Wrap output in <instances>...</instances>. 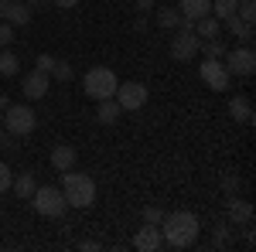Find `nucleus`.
<instances>
[{
	"mask_svg": "<svg viewBox=\"0 0 256 252\" xmlns=\"http://www.w3.org/2000/svg\"><path fill=\"white\" fill-rule=\"evenodd\" d=\"M198 232H202V222H198L195 212H168L164 222H160V235H164V246L171 249H192L198 242Z\"/></svg>",
	"mask_w": 256,
	"mask_h": 252,
	"instance_id": "f257e3e1",
	"label": "nucleus"
},
{
	"mask_svg": "<svg viewBox=\"0 0 256 252\" xmlns=\"http://www.w3.org/2000/svg\"><path fill=\"white\" fill-rule=\"evenodd\" d=\"M62 194L72 208H89L96 201V181L89 174H79L76 167L72 171H62Z\"/></svg>",
	"mask_w": 256,
	"mask_h": 252,
	"instance_id": "f03ea898",
	"label": "nucleus"
},
{
	"mask_svg": "<svg viewBox=\"0 0 256 252\" xmlns=\"http://www.w3.org/2000/svg\"><path fill=\"white\" fill-rule=\"evenodd\" d=\"M116 85L120 78L113 75V68H102V65H96V68H89L86 72V78H82V92L89 99H113L116 96Z\"/></svg>",
	"mask_w": 256,
	"mask_h": 252,
	"instance_id": "7ed1b4c3",
	"label": "nucleus"
},
{
	"mask_svg": "<svg viewBox=\"0 0 256 252\" xmlns=\"http://www.w3.org/2000/svg\"><path fill=\"white\" fill-rule=\"evenodd\" d=\"M28 201L34 205V212H38L41 218H62V215L68 212V201H65L62 188H52V184L34 188V194H31Z\"/></svg>",
	"mask_w": 256,
	"mask_h": 252,
	"instance_id": "20e7f679",
	"label": "nucleus"
},
{
	"mask_svg": "<svg viewBox=\"0 0 256 252\" xmlns=\"http://www.w3.org/2000/svg\"><path fill=\"white\" fill-rule=\"evenodd\" d=\"M34 126H38V116H34L31 106H18V102H10V106L4 109V130H10L14 136L34 133Z\"/></svg>",
	"mask_w": 256,
	"mask_h": 252,
	"instance_id": "39448f33",
	"label": "nucleus"
},
{
	"mask_svg": "<svg viewBox=\"0 0 256 252\" xmlns=\"http://www.w3.org/2000/svg\"><path fill=\"white\" fill-rule=\"evenodd\" d=\"M222 65H226V72L236 78H250L256 72V55L250 44H239V48H229L226 55H222Z\"/></svg>",
	"mask_w": 256,
	"mask_h": 252,
	"instance_id": "423d86ee",
	"label": "nucleus"
},
{
	"mask_svg": "<svg viewBox=\"0 0 256 252\" xmlns=\"http://www.w3.org/2000/svg\"><path fill=\"white\" fill-rule=\"evenodd\" d=\"M113 99L120 102L123 113H137V109L147 106V85H144V82H120Z\"/></svg>",
	"mask_w": 256,
	"mask_h": 252,
	"instance_id": "0eeeda50",
	"label": "nucleus"
},
{
	"mask_svg": "<svg viewBox=\"0 0 256 252\" xmlns=\"http://www.w3.org/2000/svg\"><path fill=\"white\" fill-rule=\"evenodd\" d=\"M198 75H202V82H205L212 92H226V89L232 85V75L226 72L222 58H205L202 65H198Z\"/></svg>",
	"mask_w": 256,
	"mask_h": 252,
	"instance_id": "6e6552de",
	"label": "nucleus"
},
{
	"mask_svg": "<svg viewBox=\"0 0 256 252\" xmlns=\"http://www.w3.org/2000/svg\"><path fill=\"white\" fill-rule=\"evenodd\" d=\"M31 7L24 3V0H0V20H7V24H14V27H28L31 24Z\"/></svg>",
	"mask_w": 256,
	"mask_h": 252,
	"instance_id": "1a4fd4ad",
	"label": "nucleus"
},
{
	"mask_svg": "<svg viewBox=\"0 0 256 252\" xmlns=\"http://www.w3.org/2000/svg\"><path fill=\"white\" fill-rule=\"evenodd\" d=\"M195 55H198L195 31H174V38H171V58L174 61H192Z\"/></svg>",
	"mask_w": 256,
	"mask_h": 252,
	"instance_id": "9d476101",
	"label": "nucleus"
},
{
	"mask_svg": "<svg viewBox=\"0 0 256 252\" xmlns=\"http://www.w3.org/2000/svg\"><path fill=\"white\" fill-rule=\"evenodd\" d=\"M48 89H52V75H48V72H38V68H34V72H28V75L20 78V92L28 99H44Z\"/></svg>",
	"mask_w": 256,
	"mask_h": 252,
	"instance_id": "9b49d317",
	"label": "nucleus"
},
{
	"mask_svg": "<svg viewBox=\"0 0 256 252\" xmlns=\"http://www.w3.org/2000/svg\"><path fill=\"white\" fill-rule=\"evenodd\" d=\"M160 246H164L160 225H147V222H144V229H137V235H134V249H140V252H158Z\"/></svg>",
	"mask_w": 256,
	"mask_h": 252,
	"instance_id": "f8f14e48",
	"label": "nucleus"
},
{
	"mask_svg": "<svg viewBox=\"0 0 256 252\" xmlns=\"http://www.w3.org/2000/svg\"><path fill=\"white\" fill-rule=\"evenodd\" d=\"M76 160H79V150H76L72 143H58V147L52 150V167H55V171H72Z\"/></svg>",
	"mask_w": 256,
	"mask_h": 252,
	"instance_id": "ddd939ff",
	"label": "nucleus"
},
{
	"mask_svg": "<svg viewBox=\"0 0 256 252\" xmlns=\"http://www.w3.org/2000/svg\"><path fill=\"white\" fill-rule=\"evenodd\" d=\"M229 218L242 225V229H253V208H250V201H239L236 194H229Z\"/></svg>",
	"mask_w": 256,
	"mask_h": 252,
	"instance_id": "4468645a",
	"label": "nucleus"
},
{
	"mask_svg": "<svg viewBox=\"0 0 256 252\" xmlns=\"http://www.w3.org/2000/svg\"><path fill=\"white\" fill-rule=\"evenodd\" d=\"M222 27H226V31L232 34V38H239L242 44H250V41H253V24H250V20H242L239 14L226 17V20H222Z\"/></svg>",
	"mask_w": 256,
	"mask_h": 252,
	"instance_id": "2eb2a0df",
	"label": "nucleus"
},
{
	"mask_svg": "<svg viewBox=\"0 0 256 252\" xmlns=\"http://www.w3.org/2000/svg\"><path fill=\"white\" fill-rule=\"evenodd\" d=\"M229 116L236 119V123H253L256 113H253V102L246 96H232L229 99Z\"/></svg>",
	"mask_w": 256,
	"mask_h": 252,
	"instance_id": "dca6fc26",
	"label": "nucleus"
},
{
	"mask_svg": "<svg viewBox=\"0 0 256 252\" xmlns=\"http://www.w3.org/2000/svg\"><path fill=\"white\" fill-rule=\"evenodd\" d=\"M192 31H195V38H198V41L218 38V34H222V20L212 17V14H205V17H198V20H195V27H192Z\"/></svg>",
	"mask_w": 256,
	"mask_h": 252,
	"instance_id": "f3484780",
	"label": "nucleus"
},
{
	"mask_svg": "<svg viewBox=\"0 0 256 252\" xmlns=\"http://www.w3.org/2000/svg\"><path fill=\"white\" fill-rule=\"evenodd\" d=\"M178 10H181V17H205V14H212V0H181L178 3Z\"/></svg>",
	"mask_w": 256,
	"mask_h": 252,
	"instance_id": "a211bd4d",
	"label": "nucleus"
},
{
	"mask_svg": "<svg viewBox=\"0 0 256 252\" xmlns=\"http://www.w3.org/2000/svg\"><path fill=\"white\" fill-rule=\"evenodd\" d=\"M120 113H123V109H120L116 99H99V106H96V119L102 123V126H113V123L120 119Z\"/></svg>",
	"mask_w": 256,
	"mask_h": 252,
	"instance_id": "6ab92c4d",
	"label": "nucleus"
},
{
	"mask_svg": "<svg viewBox=\"0 0 256 252\" xmlns=\"http://www.w3.org/2000/svg\"><path fill=\"white\" fill-rule=\"evenodd\" d=\"M181 24V10L178 7H158V27L160 31H178Z\"/></svg>",
	"mask_w": 256,
	"mask_h": 252,
	"instance_id": "aec40b11",
	"label": "nucleus"
},
{
	"mask_svg": "<svg viewBox=\"0 0 256 252\" xmlns=\"http://www.w3.org/2000/svg\"><path fill=\"white\" fill-rule=\"evenodd\" d=\"M10 188L18 191V198H31V194H34V188H38V181H34V174H31V171H20L18 181H10Z\"/></svg>",
	"mask_w": 256,
	"mask_h": 252,
	"instance_id": "412c9836",
	"label": "nucleus"
},
{
	"mask_svg": "<svg viewBox=\"0 0 256 252\" xmlns=\"http://www.w3.org/2000/svg\"><path fill=\"white\" fill-rule=\"evenodd\" d=\"M198 51H202L205 58H222V55L229 51V44L222 38H205V41H198Z\"/></svg>",
	"mask_w": 256,
	"mask_h": 252,
	"instance_id": "4be33fe9",
	"label": "nucleus"
},
{
	"mask_svg": "<svg viewBox=\"0 0 256 252\" xmlns=\"http://www.w3.org/2000/svg\"><path fill=\"white\" fill-rule=\"evenodd\" d=\"M236 7H239V0H212V17H218V20L232 17Z\"/></svg>",
	"mask_w": 256,
	"mask_h": 252,
	"instance_id": "5701e85b",
	"label": "nucleus"
},
{
	"mask_svg": "<svg viewBox=\"0 0 256 252\" xmlns=\"http://www.w3.org/2000/svg\"><path fill=\"white\" fill-rule=\"evenodd\" d=\"M0 75L4 78L18 75V55H14V51H0Z\"/></svg>",
	"mask_w": 256,
	"mask_h": 252,
	"instance_id": "b1692460",
	"label": "nucleus"
},
{
	"mask_svg": "<svg viewBox=\"0 0 256 252\" xmlns=\"http://www.w3.org/2000/svg\"><path fill=\"white\" fill-rule=\"evenodd\" d=\"M48 75L58 78V82H68V78H72V65H68L65 58H55V65H52V72H48Z\"/></svg>",
	"mask_w": 256,
	"mask_h": 252,
	"instance_id": "393cba45",
	"label": "nucleus"
},
{
	"mask_svg": "<svg viewBox=\"0 0 256 252\" xmlns=\"http://www.w3.org/2000/svg\"><path fill=\"white\" fill-rule=\"evenodd\" d=\"M236 14H239L242 20H250V24H253V20H256V0H239Z\"/></svg>",
	"mask_w": 256,
	"mask_h": 252,
	"instance_id": "a878e982",
	"label": "nucleus"
},
{
	"mask_svg": "<svg viewBox=\"0 0 256 252\" xmlns=\"http://www.w3.org/2000/svg\"><path fill=\"white\" fill-rule=\"evenodd\" d=\"M144 222H147V225H160V222H164V212H160L158 205H147V208H144Z\"/></svg>",
	"mask_w": 256,
	"mask_h": 252,
	"instance_id": "bb28decb",
	"label": "nucleus"
},
{
	"mask_svg": "<svg viewBox=\"0 0 256 252\" xmlns=\"http://www.w3.org/2000/svg\"><path fill=\"white\" fill-rule=\"evenodd\" d=\"M14 44V24L0 20V48H10Z\"/></svg>",
	"mask_w": 256,
	"mask_h": 252,
	"instance_id": "cd10ccee",
	"label": "nucleus"
},
{
	"mask_svg": "<svg viewBox=\"0 0 256 252\" xmlns=\"http://www.w3.org/2000/svg\"><path fill=\"white\" fill-rule=\"evenodd\" d=\"M226 242H229V225H226V222H218V225H216V239H212V246H216V249H222Z\"/></svg>",
	"mask_w": 256,
	"mask_h": 252,
	"instance_id": "c85d7f7f",
	"label": "nucleus"
},
{
	"mask_svg": "<svg viewBox=\"0 0 256 252\" xmlns=\"http://www.w3.org/2000/svg\"><path fill=\"white\" fill-rule=\"evenodd\" d=\"M0 150H18V136L0 126Z\"/></svg>",
	"mask_w": 256,
	"mask_h": 252,
	"instance_id": "c756f323",
	"label": "nucleus"
},
{
	"mask_svg": "<svg viewBox=\"0 0 256 252\" xmlns=\"http://www.w3.org/2000/svg\"><path fill=\"white\" fill-rule=\"evenodd\" d=\"M239 184H242V181H239L236 174H222V191H226V194H236Z\"/></svg>",
	"mask_w": 256,
	"mask_h": 252,
	"instance_id": "7c9ffc66",
	"label": "nucleus"
},
{
	"mask_svg": "<svg viewBox=\"0 0 256 252\" xmlns=\"http://www.w3.org/2000/svg\"><path fill=\"white\" fill-rule=\"evenodd\" d=\"M52 65H55V55H48V51H41L38 61H34V68H38V72H52Z\"/></svg>",
	"mask_w": 256,
	"mask_h": 252,
	"instance_id": "2f4dec72",
	"label": "nucleus"
},
{
	"mask_svg": "<svg viewBox=\"0 0 256 252\" xmlns=\"http://www.w3.org/2000/svg\"><path fill=\"white\" fill-rule=\"evenodd\" d=\"M10 181H14V174H10L7 160H0V191H7V188H10Z\"/></svg>",
	"mask_w": 256,
	"mask_h": 252,
	"instance_id": "473e14b6",
	"label": "nucleus"
},
{
	"mask_svg": "<svg viewBox=\"0 0 256 252\" xmlns=\"http://www.w3.org/2000/svg\"><path fill=\"white\" fill-rule=\"evenodd\" d=\"M134 7L140 14H154V0H134Z\"/></svg>",
	"mask_w": 256,
	"mask_h": 252,
	"instance_id": "72a5a7b5",
	"label": "nucleus"
},
{
	"mask_svg": "<svg viewBox=\"0 0 256 252\" xmlns=\"http://www.w3.org/2000/svg\"><path fill=\"white\" fill-rule=\"evenodd\" d=\"M55 7H62V10H72V7H79V0H52Z\"/></svg>",
	"mask_w": 256,
	"mask_h": 252,
	"instance_id": "f704fd0d",
	"label": "nucleus"
},
{
	"mask_svg": "<svg viewBox=\"0 0 256 252\" xmlns=\"http://www.w3.org/2000/svg\"><path fill=\"white\" fill-rule=\"evenodd\" d=\"M24 3H28V7H31V10H34V7H41V3H44V0H24Z\"/></svg>",
	"mask_w": 256,
	"mask_h": 252,
	"instance_id": "c9c22d12",
	"label": "nucleus"
},
{
	"mask_svg": "<svg viewBox=\"0 0 256 252\" xmlns=\"http://www.w3.org/2000/svg\"><path fill=\"white\" fill-rule=\"evenodd\" d=\"M7 106H10V99H7V96H0V109H7Z\"/></svg>",
	"mask_w": 256,
	"mask_h": 252,
	"instance_id": "e433bc0d",
	"label": "nucleus"
},
{
	"mask_svg": "<svg viewBox=\"0 0 256 252\" xmlns=\"http://www.w3.org/2000/svg\"><path fill=\"white\" fill-rule=\"evenodd\" d=\"M0 126H4V109H0Z\"/></svg>",
	"mask_w": 256,
	"mask_h": 252,
	"instance_id": "4c0bfd02",
	"label": "nucleus"
}]
</instances>
